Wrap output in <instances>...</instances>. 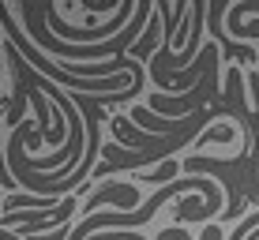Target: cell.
<instances>
[{"instance_id":"obj_7","label":"cell","mask_w":259,"mask_h":240,"mask_svg":"<svg viewBox=\"0 0 259 240\" xmlns=\"http://www.w3.org/2000/svg\"><path fill=\"white\" fill-rule=\"evenodd\" d=\"M226 34L233 41H252V38H259V19H252V23H226Z\"/></svg>"},{"instance_id":"obj_3","label":"cell","mask_w":259,"mask_h":240,"mask_svg":"<svg viewBox=\"0 0 259 240\" xmlns=\"http://www.w3.org/2000/svg\"><path fill=\"white\" fill-rule=\"evenodd\" d=\"M132 124H139L143 131H147V135H177V131H184L188 128V120L192 117H184V120H169V117H158L154 109H147V105L143 102H136L132 105Z\"/></svg>"},{"instance_id":"obj_10","label":"cell","mask_w":259,"mask_h":240,"mask_svg":"<svg viewBox=\"0 0 259 240\" xmlns=\"http://www.w3.org/2000/svg\"><path fill=\"white\" fill-rule=\"evenodd\" d=\"M0 240H23V236H15V233H8V229H0Z\"/></svg>"},{"instance_id":"obj_4","label":"cell","mask_w":259,"mask_h":240,"mask_svg":"<svg viewBox=\"0 0 259 240\" xmlns=\"http://www.w3.org/2000/svg\"><path fill=\"white\" fill-rule=\"evenodd\" d=\"M207 143H237V128L229 120H218L214 128H207L199 139H195V147H199V150L207 147Z\"/></svg>"},{"instance_id":"obj_1","label":"cell","mask_w":259,"mask_h":240,"mask_svg":"<svg viewBox=\"0 0 259 240\" xmlns=\"http://www.w3.org/2000/svg\"><path fill=\"white\" fill-rule=\"evenodd\" d=\"M226 12H229V4L226 0H214V4H207V19H210V30H214V45H218L226 57H237V60H259V53L255 49H248V45H240V41H233L226 30H222V19H226Z\"/></svg>"},{"instance_id":"obj_9","label":"cell","mask_w":259,"mask_h":240,"mask_svg":"<svg viewBox=\"0 0 259 240\" xmlns=\"http://www.w3.org/2000/svg\"><path fill=\"white\" fill-rule=\"evenodd\" d=\"M199 240H226V236H222V229H218V225H207V233H203Z\"/></svg>"},{"instance_id":"obj_2","label":"cell","mask_w":259,"mask_h":240,"mask_svg":"<svg viewBox=\"0 0 259 240\" xmlns=\"http://www.w3.org/2000/svg\"><path fill=\"white\" fill-rule=\"evenodd\" d=\"M105 203H117L120 207V214H132V210L139 207V188L136 184H102L91 199H83V214L87 210H98V207H105Z\"/></svg>"},{"instance_id":"obj_8","label":"cell","mask_w":259,"mask_h":240,"mask_svg":"<svg viewBox=\"0 0 259 240\" xmlns=\"http://www.w3.org/2000/svg\"><path fill=\"white\" fill-rule=\"evenodd\" d=\"M154 240H192L188 233H184V229L181 225H169V229H162V233H158Z\"/></svg>"},{"instance_id":"obj_5","label":"cell","mask_w":259,"mask_h":240,"mask_svg":"<svg viewBox=\"0 0 259 240\" xmlns=\"http://www.w3.org/2000/svg\"><path fill=\"white\" fill-rule=\"evenodd\" d=\"M177 169H181V162H177V158H165L162 165L154 169V173H147L143 176V180H147V188H165V184H173V176H177Z\"/></svg>"},{"instance_id":"obj_11","label":"cell","mask_w":259,"mask_h":240,"mask_svg":"<svg viewBox=\"0 0 259 240\" xmlns=\"http://www.w3.org/2000/svg\"><path fill=\"white\" fill-rule=\"evenodd\" d=\"M255 158H259V139H255Z\"/></svg>"},{"instance_id":"obj_6","label":"cell","mask_w":259,"mask_h":240,"mask_svg":"<svg viewBox=\"0 0 259 240\" xmlns=\"http://www.w3.org/2000/svg\"><path fill=\"white\" fill-rule=\"evenodd\" d=\"M248 15H259V0H237V4H229L226 23H244Z\"/></svg>"}]
</instances>
